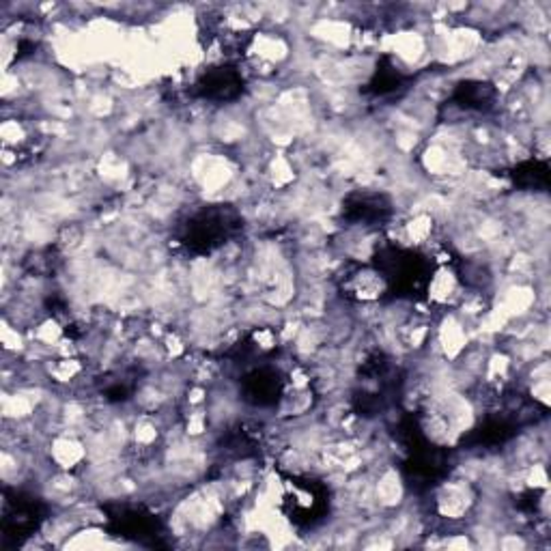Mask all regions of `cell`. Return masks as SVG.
<instances>
[{
	"label": "cell",
	"mask_w": 551,
	"mask_h": 551,
	"mask_svg": "<svg viewBox=\"0 0 551 551\" xmlns=\"http://www.w3.org/2000/svg\"><path fill=\"white\" fill-rule=\"evenodd\" d=\"M464 293L465 291H461V281L457 271L450 270L448 265H442L429 282V300L437 306L454 304V301L461 300Z\"/></svg>",
	"instance_id": "obj_1"
}]
</instances>
